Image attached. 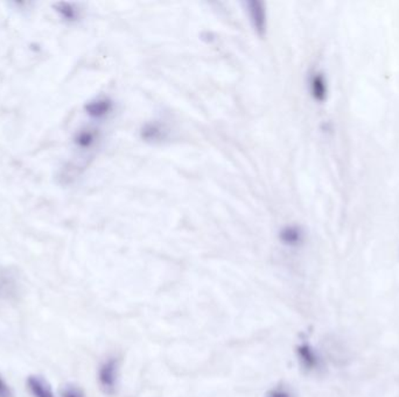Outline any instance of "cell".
Here are the masks:
<instances>
[{"label": "cell", "instance_id": "obj_1", "mask_svg": "<svg viewBox=\"0 0 399 397\" xmlns=\"http://www.w3.org/2000/svg\"><path fill=\"white\" fill-rule=\"evenodd\" d=\"M119 371H121V363L116 356H110L103 361L97 373L99 388L103 394H105L108 396H112L117 393Z\"/></svg>", "mask_w": 399, "mask_h": 397}, {"label": "cell", "instance_id": "obj_2", "mask_svg": "<svg viewBox=\"0 0 399 397\" xmlns=\"http://www.w3.org/2000/svg\"><path fill=\"white\" fill-rule=\"evenodd\" d=\"M21 294L19 277L10 268H0V299L14 301Z\"/></svg>", "mask_w": 399, "mask_h": 397}, {"label": "cell", "instance_id": "obj_3", "mask_svg": "<svg viewBox=\"0 0 399 397\" xmlns=\"http://www.w3.org/2000/svg\"><path fill=\"white\" fill-rule=\"evenodd\" d=\"M296 353H297L298 361L305 371L318 372L320 368L323 367V359L312 345L308 343H301L296 348Z\"/></svg>", "mask_w": 399, "mask_h": 397}, {"label": "cell", "instance_id": "obj_4", "mask_svg": "<svg viewBox=\"0 0 399 397\" xmlns=\"http://www.w3.org/2000/svg\"><path fill=\"white\" fill-rule=\"evenodd\" d=\"M247 11L249 13V18H250L251 25L254 27L256 33L259 36H264L266 33V11L265 5L260 3V1H247Z\"/></svg>", "mask_w": 399, "mask_h": 397}, {"label": "cell", "instance_id": "obj_5", "mask_svg": "<svg viewBox=\"0 0 399 397\" xmlns=\"http://www.w3.org/2000/svg\"><path fill=\"white\" fill-rule=\"evenodd\" d=\"M278 239L284 246L296 248V247L301 246V244L304 242V232L299 226L287 225L279 231Z\"/></svg>", "mask_w": 399, "mask_h": 397}, {"label": "cell", "instance_id": "obj_6", "mask_svg": "<svg viewBox=\"0 0 399 397\" xmlns=\"http://www.w3.org/2000/svg\"><path fill=\"white\" fill-rule=\"evenodd\" d=\"M84 109H85V112L94 119H103L114 111V102L110 98L99 97L88 103Z\"/></svg>", "mask_w": 399, "mask_h": 397}, {"label": "cell", "instance_id": "obj_7", "mask_svg": "<svg viewBox=\"0 0 399 397\" xmlns=\"http://www.w3.org/2000/svg\"><path fill=\"white\" fill-rule=\"evenodd\" d=\"M141 136L145 141L147 142H161L164 141L168 136V129L165 124H161L159 121H152L145 124L141 129Z\"/></svg>", "mask_w": 399, "mask_h": 397}, {"label": "cell", "instance_id": "obj_8", "mask_svg": "<svg viewBox=\"0 0 399 397\" xmlns=\"http://www.w3.org/2000/svg\"><path fill=\"white\" fill-rule=\"evenodd\" d=\"M27 387H28L33 397H55L50 383L41 375L28 376Z\"/></svg>", "mask_w": 399, "mask_h": 397}, {"label": "cell", "instance_id": "obj_9", "mask_svg": "<svg viewBox=\"0 0 399 397\" xmlns=\"http://www.w3.org/2000/svg\"><path fill=\"white\" fill-rule=\"evenodd\" d=\"M97 140H99V132L96 129H82L75 136V144L82 149L92 147Z\"/></svg>", "mask_w": 399, "mask_h": 397}, {"label": "cell", "instance_id": "obj_10", "mask_svg": "<svg viewBox=\"0 0 399 397\" xmlns=\"http://www.w3.org/2000/svg\"><path fill=\"white\" fill-rule=\"evenodd\" d=\"M55 8H57V13L67 21H75L80 15V12L77 10L76 6L69 4V3H59V4L55 5Z\"/></svg>", "mask_w": 399, "mask_h": 397}, {"label": "cell", "instance_id": "obj_11", "mask_svg": "<svg viewBox=\"0 0 399 397\" xmlns=\"http://www.w3.org/2000/svg\"><path fill=\"white\" fill-rule=\"evenodd\" d=\"M265 397H294V394L289 387L276 386L266 391Z\"/></svg>", "mask_w": 399, "mask_h": 397}, {"label": "cell", "instance_id": "obj_12", "mask_svg": "<svg viewBox=\"0 0 399 397\" xmlns=\"http://www.w3.org/2000/svg\"><path fill=\"white\" fill-rule=\"evenodd\" d=\"M311 91L318 99L323 98V96L325 95V84L320 76H314L311 81Z\"/></svg>", "mask_w": 399, "mask_h": 397}, {"label": "cell", "instance_id": "obj_13", "mask_svg": "<svg viewBox=\"0 0 399 397\" xmlns=\"http://www.w3.org/2000/svg\"><path fill=\"white\" fill-rule=\"evenodd\" d=\"M61 397H85V393L81 387L75 385H67L62 389Z\"/></svg>", "mask_w": 399, "mask_h": 397}, {"label": "cell", "instance_id": "obj_14", "mask_svg": "<svg viewBox=\"0 0 399 397\" xmlns=\"http://www.w3.org/2000/svg\"><path fill=\"white\" fill-rule=\"evenodd\" d=\"M0 397H14V393L4 378L0 376Z\"/></svg>", "mask_w": 399, "mask_h": 397}]
</instances>
